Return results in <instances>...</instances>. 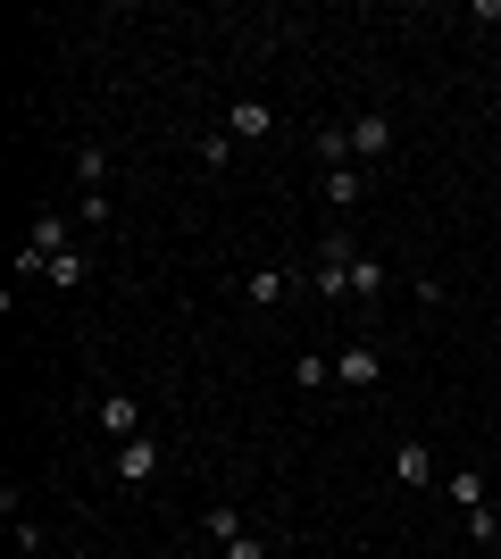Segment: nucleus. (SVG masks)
Masks as SVG:
<instances>
[{"label":"nucleus","instance_id":"nucleus-1","mask_svg":"<svg viewBox=\"0 0 501 559\" xmlns=\"http://www.w3.org/2000/svg\"><path fill=\"white\" fill-rule=\"evenodd\" d=\"M334 384H343V393H377V384H384L377 343H343V350H334Z\"/></svg>","mask_w":501,"mask_h":559},{"label":"nucleus","instance_id":"nucleus-2","mask_svg":"<svg viewBox=\"0 0 501 559\" xmlns=\"http://www.w3.org/2000/svg\"><path fill=\"white\" fill-rule=\"evenodd\" d=\"M93 426L109 435V443H134V435H143V401H134V393H100L93 401Z\"/></svg>","mask_w":501,"mask_h":559},{"label":"nucleus","instance_id":"nucleus-3","mask_svg":"<svg viewBox=\"0 0 501 559\" xmlns=\"http://www.w3.org/2000/svg\"><path fill=\"white\" fill-rule=\"evenodd\" d=\"M343 142H351V159H384V151H393V117H384V109H359L351 126H343Z\"/></svg>","mask_w":501,"mask_h":559},{"label":"nucleus","instance_id":"nucleus-4","mask_svg":"<svg viewBox=\"0 0 501 559\" xmlns=\"http://www.w3.org/2000/svg\"><path fill=\"white\" fill-rule=\"evenodd\" d=\"M393 476H402L409 492H434V485H443V467H434L427 443H393Z\"/></svg>","mask_w":501,"mask_h":559},{"label":"nucleus","instance_id":"nucleus-5","mask_svg":"<svg viewBox=\"0 0 501 559\" xmlns=\"http://www.w3.org/2000/svg\"><path fill=\"white\" fill-rule=\"evenodd\" d=\"M159 467H167V451L151 443V435H134V443H118V485H151Z\"/></svg>","mask_w":501,"mask_h":559},{"label":"nucleus","instance_id":"nucleus-6","mask_svg":"<svg viewBox=\"0 0 501 559\" xmlns=\"http://www.w3.org/2000/svg\"><path fill=\"white\" fill-rule=\"evenodd\" d=\"M267 126H276V109H267V100H260V93H242V100H235V109H226V134H235V142H260V134H267Z\"/></svg>","mask_w":501,"mask_h":559},{"label":"nucleus","instance_id":"nucleus-7","mask_svg":"<svg viewBox=\"0 0 501 559\" xmlns=\"http://www.w3.org/2000/svg\"><path fill=\"white\" fill-rule=\"evenodd\" d=\"M285 293H293L285 267H251V276H242V301H251V309H276Z\"/></svg>","mask_w":501,"mask_h":559},{"label":"nucleus","instance_id":"nucleus-8","mask_svg":"<svg viewBox=\"0 0 501 559\" xmlns=\"http://www.w3.org/2000/svg\"><path fill=\"white\" fill-rule=\"evenodd\" d=\"M443 501H452L460 518L485 510V476H477V467H452V476H443Z\"/></svg>","mask_w":501,"mask_h":559},{"label":"nucleus","instance_id":"nucleus-9","mask_svg":"<svg viewBox=\"0 0 501 559\" xmlns=\"http://www.w3.org/2000/svg\"><path fill=\"white\" fill-rule=\"evenodd\" d=\"M359 192H368V167H326V201L334 210H359Z\"/></svg>","mask_w":501,"mask_h":559},{"label":"nucleus","instance_id":"nucleus-10","mask_svg":"<svg viewBox=\"0 0 501 559\" xmlns=\"http://www.w3.org/2000/svg\"><path fill=\"white\" fill-rule=\"evenodd\" d=\"M343 293H351V301H377V293H384V259L359 251V259H351V276H343Z\"/></svg>","mask_w":501,"mask_h":559},{"label":"nucleus","instance_id":"nucleus-11","mask_svg":"<svg viewBox=\"0 0 501 559\" xmlns=\"http://www.w3.org/2000/svg\"><path fill=\"white\" fill-rule=\"evenodd\" d=\"M25 242H34V251H43V259H59V251H68V217H34V234H25Z\"/></svg>","mask_w":501,"mask_h":559},{"label":"nucleus","instance_id":"nucleus-12","mask_svg":"<svg viewBox=\"0 0 501 559\" xmlns=\"http://www.w3.org/2000/svg\"><path fill=\"white\" fill-rule=\"evenodd\" d=\"M100 176H109V151H100V142H84V151H75V185L100 192Z\"/></svg>","mask_w":501,"mask_h":559},{"label":"nucleus","instance_id":"nucleus-13","mask_svg":"<svg viewBox=\"0 0 501 559\" xmlns=\"http://www.w3.org/2000/svg\"><path fill=\"white\" fill-rule=\"evenodd\" d=\"M293 384H301V393H326L334 384V350L326 359H293Z\"/></svg>","mask_w":501,"mask_h":559},{"label":"nucleus","instance_id":"nucleus-14","mask_svg":"<svg viewBox=\"0 0 501 559\" xmlns=\"http://www.w3.org/2000/svg\"><path fill=\"white\" fill-rule=\"evenodd\" d=\"M201 526H210V543H235V535H251V526H242V510H235V501H217V510L201 518Z\"/></svg>","mask_w":501,"mask_h":559},{"label":"nucleus","instance_id":"nucleus-15","mask_svg":"<svg viewBox=\"0 0 501 559\" xmlns=\"http://www.w3.org/2000/svg\"><path fill=\"white\" fill-rule=\"evenodd\" d=\"M235 151H242V142L226 134V126H210V134H201V159H210V167H235Z\"/></svg>","mask_w":501,"mask_h":559},{"label":"nucleus","instance_id":"nucleus-16","mask_svg":"<svg viewBox=\"0 0 501 559\" xmlns=\"http://www.w3.org/2000/svg\"><path fill=\"white\" fill-rule=\"evenodd\" d=\"M468 543H485V551L501 543V510H493V501H485V510H468Z\"/></svg>","mask_w":501,"mask_h":559},{"label":"nucleus","instance_id":"nucleus-17","mask_svg":"<svg viewBox=\"0 0 501 559\" xmlns=\"http://www.w3.org/2000/svg\"><path fill=\"white\" fill-rule=\"evenodd\" d=\"M217 559H276V551H267V535H235V543H217Z\"/></svg>","mask_w":501,"mask_h":559},{"label":"nucleus","instance_id":"nucleus-18","mask_svg":"<svg viewBox=\"0 0 501 559\" xmlns=\"http://www.w3.org/2000/svg\"><path fill=\"white\" fill-rule=\"evenodd\" d=\"M50 284H68V293H75V284H84V251H59V259H50Z\"/></svg>","mask_w":501,"mask_h":559}]
</instances>
